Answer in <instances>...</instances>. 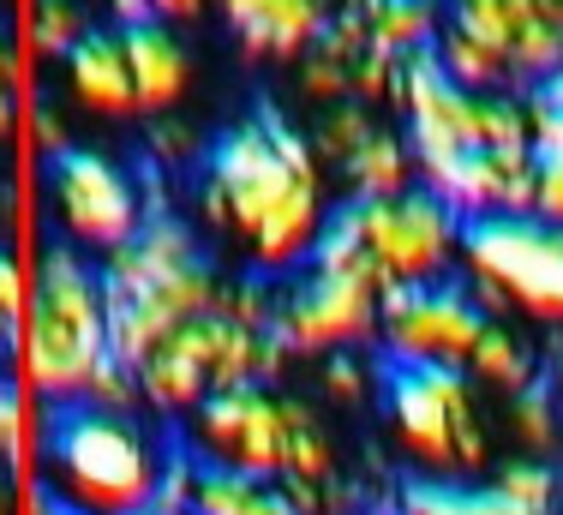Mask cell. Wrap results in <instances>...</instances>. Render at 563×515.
Listing matches in <instances>:
<instances>
[{
    "instance_id": "1",
    "label": "cell",
    "mask_w": 563,
    "mask_h": 515,
    "mask_svg": "<svg viewBox=\"0 0 563 515\" xmlns=\"http://www.w3.org/2000/svg\"><path fill=\"white\" fill-rule=\"evenodd\" d=\"M192 205L210 234L246 252L258 282L312 270L342 216L330 210V174L306 151V132L282 127L276 114H252L210 144Z\"/></svg>"
},
{
    "instance_id": "2",
    "label": "cell",
    "mask_w": 563,
    "mask_h": 515,
    "mask_svg": "<svg viewBox=\"0 0 563 515\" xmlns=\"http://www.w3.org/2000/svg\"><path fill=\"white\" fill-rule=\"evenodd\" d=\"M12 384L24 402L48 414L85 408L97 377L114 365L109 354V294L90 258L73 246H43L31 270V306L12 324Z\"/></svg>"
},
{
    "instance_id": "3",
    "label": "cell",
    "mask_w": 563,
    "mask_h": 515,
    "mask_svg": "<svg viewBox=\"0 0 563 515\" xmlns=\"http://www.w3.org/2000/svg\"><path fill=\"white\" fill-rule=\"evenodd\" d=\"M168 456L139 414L60 408L36 456V492L55 515H156Z\"/></svg>"
},
{
    "instance_id": "4",
    "label": "cell",
    "mask_w": 563,
    "mask_h": 515,
    "mask_svg": "<svg viewBox=\"0 0 563 515\" xmlns=\"http://www.w3.org/2000/svg\"><path fill=\"white\" fill-rule=\"evenodd\" d=\"M186 431L192 462L210 473H246L271 485H330L342 473L336 438L324 431L318 408L276 384H246L205 402Z\"/></svg>"
},
{
    "instance_id": "5",
    "label": "cell",
    "mask_w": 563,
    "mask_h": 515,
    "mask_svg": "<svg viewBox=\"0 0 563 515\" xmlns=\"http://www.w3.org/2000/svg\"><path fill=\"white\" fill-rule=\"evenodd\" d=\"M390 438L432 485H474L498 468V431L467 372H390Z\"/></svg>"
},
{
    "instance_id": "6",
    "label": "cell",
    "mask_w": 563,
    "mask_h": 515,
    "mask_svg": "<svg viewBox=\"0 0 563 515\" xmlns=\"http://www.w3.org/2000/svg\"><path fill=\"white\" fill-rule=\"evenodd\" d=\"M288 360L264 330H246L228 311H205L198 324H186L180 336H168L151 360L132 372L139 384V408L163 414V419H192L205 402L228 396L246 384H271L276 365Z\"/></svg>"
},
{
    "instance_id": "7",
    "label": "cell",
    "mask_w": 563,
    "mask_h": 515,
    "mask_svg": "<svg viewBox=\"0 0 563 515\" xmlns=\"http://www.w3.org/2000/svg\"><path fill=\"white\" fill-rule=\"evenodd\" d=\"M384 306H390V288L378 282V270L342 234H330L324 252L312 258V270H300L288 294H276L271 342L300 360L354 354V348L378 342Z\"/></svg>"
},
{
    "instance_id": "8",
    "label": "cell",
    "mask_w": 563,
    "mask_h": 515,
    "mask_svg": "<svg viewBox=\"0 0 563 515\" xmlns=\"http://www.w3.org/2000/svg\"><path fill=\"white\" fill-rule=\"evenodd\" d=\"M462 288L492 324H545L563 330V228L540 216L474 222L462 240Z\"/></svg>"
},
{
    "instance_id": "9",
    "label": "cell",
    "mask_w": 563,
    "mask_h": 515,
    "mask_svg": "<svg viewBox=\"0 0 563 515\" xmlns=\"http://www.w3.org/2000/svg\"><path fill=\"white\" fill-rule=\"evenodd\" d=\"M336 234L378 270V282L390 294H413V288L455 282L467 222L438 193L413 186V193H396V198H360V205H347L336 216Z\"/></svg>"
},
{
    "instance_id": "10",
    "label": "cell",
    "mask_w": 563,
    "mask_h": 515,
    "mask_svg": "<svg viewBox=\"0 0 563 515\" xmlns=\"http://www.w3.org/2000/svg\"><path fill=\"white\" fill-rule=\"evenodd\" d=\"M43 198L60 228V246H73L78 258L97 252V264L114 258L120 246H132L144 234V222H151L144 186L109 151H85V144H73L66 156H55L43 168Z\"/></svg>"
},
{
    "instance_id": "11",
    "label": "cell",
    "mask_w": 563,
    "mask_h": 515,
    "mask_svg": "<svg viewBox=\"0 0 563 515\" xmlns=\"http://www.w3.org/2000/svg\"><path fill=\"white\" fill-rule=\"evenodd\" d=\"M450 24L492 54L509 97L563 90V0H450Z\"/></svg>"
},
{
    "instance_id": "12",
    "label": "cell",
    "mask_w": 563,
    "mask_h": 515,
    "mask_svg": "<svg viewBox=\"0 0 563 515\" xmlns=\"http://www.w3.org/2000/svg\"><path fill=\"white\" fill-rule=\"evenodd\" d=\"M486 330H492L486 306L455 276L438 282V288L390 294V306L378 318V348L390 360V372H467Z\"/></svg>"
},
{
    "instance_id": "13",
    "label": "cell",
    "mask_w": 563,
    "mask_h": 515,
    "mask_svg": "<svg viewBox=\"0 0 563 515\" xmlns=\"http://www.w3.org/2000/svg\"><path fill=\"white\" fill-rule=\"evenodd\" d=\"M222 294H228V276L210 264V258L186 264L180 276L151 282V288L114 294V300H109V354H114V365L139 372V365L151 360L168 336H180L186 324H198L205 311H217Z\"/></svg>"
},
{
    "instance_id": "14",
    "label": "cell",
    "mask_w": 563,
    "mask_h": 515,
    "mask_svg": "<svg viewBox=\"0 0 563 515\" xmlns=\"http://www.w3.org/2000/svg\"><path fill=\"white\" fill-rule=\"evenodd\" d=\"M540 151H479L420 168V186L438 193L444 205L474 222H498V216H533V186H540Z\"/></svg>"
},
{
    "instance_id": "15",
    "label": "cell",
    "mask_w": 563,
    "mask_h": 515,
    "mask_svg": "<svg viewBox=\"0 0 563 515\" xmlns=\"http://www.w3.org/2000/svg\"><path fill=\"white\" fill-rule=\"evenodd\" d=\"M228 36L252 61H306L330 36V24L347 12V0H217Z\"/></svg>"
},
{
    "instance_id": "16",
    "label": "cell",
    "mask_w": 563,
    "mask_h": 515,
    "mask_svg": "<svg viewBox=\"0 0 563 515\" xmlns=\"http://www.w3.org/2000/svg\"><path fill=\"white\" fill-rule=\"evenodd\" d=\"M60 78H66V102H73L78 114H90V120H132L139 114L120 31H90L85 43L60 61Z\"/></svg>"
},
{
    "instance_id": "17",
    "label": "cell",
    "mask_w": 563,
    "mask_h": 515,
    "mask_svg": "<svg viewBox=\"0 0 563 515\" xmlns=\"http://www.w3.org/2000/svg\"><path fill=\"white\" fill-rule=\"evenodd\" d=\"M120 48H126L139 114H151V120L174 114L186 102V90H192V54H186V43L168 24H139V31H120Z\"/></svg>"
},
{
    "instance_id": "18",
    "label": "cell",
    "mask_w": 563,
    "mask_h": 515,
    "mask_svg": "<svg viewBox=\"0 0 563 515\" xmlns=\"http://www.w3.org/2000/svg\"><path fill=\"white\" fill-rule=\"evenodd\" d=\"M347 12H360V24H366V48L390 54V61L432 54L438 31L450 19L444 0H347Z\"/></svg>"
},
{
    "instance_id": "19",
    "label": "cell",
    "mask_w": 563,
    "mask_h": 515,
    "mask_svg": "<svg viewBox=\"0 0 563 515\" xmlns=\"http://www.w3.org/2000/svg\"><path fill=\"white\" fill-rule=\"evenodd\" d=\"M342 186L347 198H396V193H413L420 186V151H413V139L390 120H378V132H372L366 144L354 151V162L342 168Z\"/></svg>"
},
{
    "instance_id": "20",
    "label": "cell",
    "mask_w": 563,
    "mask_h": 515,
    "mask_svg": "<svg viewBox=\"0 0 563 515\" xmlns=\"http://www.w3.org/2000/svg\"><path fill=\"white\" fill-rule=\"evenodd\" d=\"M498 443L516 462H552L558 468V450H563V408L552 390H521V396H504L498 402V419H492Z\"/></svg>"
},
{
    "instance_id": "21",
    "label": "cell",
    "mask_w": 563,
    "mask_h": 515,
    "mask_svg": "<svg viewBox=\"0 0 563 515\" xmlns=\"http://www.w3.org/2000/svg\"><path fill=\"white\" fill-rule=\"evenodd\" d=\"M198 468V462H192ZM192 515H300L288 485L246 480V473H192Z\"/></svg>"
},
{
    "instance_id": "22",
    "label": "cell",
    "mask_w": 563,
    "mask_h": 515,
    "mask_svg": "<svg viewBox=\"0 0 563 515\" xmlns=\"http://www.w3.org/2000/svg\"><path fill=\"white\" fill-rule=\"evenodd\" d=\"M479 390H498V396H521V390L540 384V360H533V342L516 330V324H492L474 348V365H467Z\"/></svg>"
},
{
    "instance_id": "23",
    "label": "cell",
    "mask_w": 563,
    "mask_h": 515,
    "mask_svg": "<svg viewBox=\"0 0 563 515\" xmlns=\"http://www.w3.org/2000/svg\"><path fill=\"white\" fill-rule=\"evenodd\" d=\"M390 515H521L492 480L474 485H432V480H408L396 492Z\"/></svg>"
},
{
    "instance_id": "24",
    "label": "cell",
    "mask_w": 563,
    "mask_h": 515,
    "mask_svg": "<svg viewBox=\"0 0 563 515\" xmlns=\"http://www.w3.org/2000/svg\"><path fill=\"white\" fill-rule=\"evenodd\" d=\"M378 132V114L372 108H360V102H336V108H318V120H312V132H306V151H312L318 168H347L354 162V151Z\"/></svg>"
},
{
    "instance_id": "25",
    "label": "cell",
    "mask_w": 563,
    "mask_h": 515,
    "mask_svg": "<svg viewBox=\"0 0 563 515\" xmlns=\"http://www.w3.org/2000/svg\"><path fill=\"white\" fill-rule=\"evenodd\" d=\"M85 36H90V12L73 7V0H36V7H24V48L43 54V61H66Z\"/></svg>"
},
{
    "instance_id": "26",
    "label": "cell",
    "mask_w": 563,
    "mask_h": 515,
    "mask_svg": "<svg viewBox=\"0 0 563 515\" xmlns=\"http://www.w3.org/2000/svg\"><path fill=\"white\" fill-rule=\"evenodd\" d=\"M312 384H318V396H324L330 408H366V402L378 396L384 372H378V360H372L366 348H354V354H330V360H318Z\"/></svg>"
},
{
    "instance_id": "27",
    "label": "cell",
    "mask_w": 563,
    "mask_h": 515,
    "mask_svg": "<svg viewBox=\"0 0 563 515\" xmlns=\"http://www.w3.org/2000/svg\"><path fill=\"white\" fill-rule=\"evenodd\" d=\"M492 485H498L521 515H558V497H563V480H558L552 462H516V456H498Z\"/></svg>"
},
{
    "instance_id": "28",
    "label": "cell",
    "mask_w": 563,
    "mask_h": 515,
    "mask_svg": "<svg viewBox=\"0 0 563 515\" xmlns=\"http://www.w3.org/2000/svg\"><path fill=\"white\" fill-rule=\"evenodd\" d=\"M24 151V168H48L55 156L73 151V132H66V108H24L19 114V139H12Z\"/></svg>"
},
{
    "instance_id": "29",
    "label": "cell",
    "mask_w": 563,
    "mask_h": 515,
    "mask_svg": "<svg viewBox=\"0 0 563 515\" xmlns=\"http://www.w3.org/2000/svg\"><path fill=\"white\" fill-rule=\"evenodd\" d=\"M151 162H163V168H186V162H205V156H198V132L186 127L180 114L151 120Z\"/></svg>"
},
{
    "instance_id": "30",
    "label": "cell",
    "mask_w": 563,
    "mask_h": 515,
    "mask_svg": "<svg viewBox=\"0 0 563 515\" xmlns=\"http://www.w3.org/2000/svg\"><path fill=\"white\" fill-rule=\"evenodd\" d=\"M19 78H24L19 48H12V36L0 31V144H12V139H19V114H24Z\"/></svg>"
},
{
    "instance_id": "31",
    "label": "cell",
    "mask_w": 563,
    "mask_h": 515,
    "mask_svg": "<svg viewBox=\"0 0 563 515\" xmlns=\"http://www.w3.org/2000/svg\"><path fill=\"white\" fill-rule=\"evenodd\" d=\"M24 306H31V270H24V258L12 246H0V330L7 336L24 318Z\"/></svg>"
},
{
    "instance_id": "32",
    "label": "cell",
    "mask_w": 563,
    "mask_h": 515,
    "mask_svg": "<svg viewBox=\"0 0 563 515\" xmlns=\"http://www.w3.org/2000/svg\"><path fill=\"white\" fill-rule=\"evenodd\" d=\"M533 216L540 222L563 228V156H545L540 162V186H533Z\"/></svg>"
},
{
    "instance_id": "33",
    "label": "cell",
    "mask_w": 563,
    "mask_h": 515,
    "mask_svg": "<svg viewBox=\"0 0 563 515\" xmlns=\"http://www.w3.org/2000/svg\"><path fill=\"white\" fill-rule=\"evenodd\" d=\"M144 7H151V24L180 31V24H198L205 12H217V0H144Z\"/></svg>"
},
{
    "instance_id": "34",
    "label": "cell",
    "mask_w": 563,
    "mask_h": 515,
    "mask_svg": "<svg viewBox=\"0 0 563 515\" xmlns=\"http://www.w3.org/2000/svg\"><path fill=\"white\" fill-rule=\"evenodd\" d=\"M109 19L114 31H139V24H151V7L144 0H109Z\"/></svg>"
},
{
    "instance_id": "35",
    "label": "cell",
    "mask_w": 563,
    "mask_h": 515,
    "mask_svg": "<svg viewBox=\"0 0 563 515\" xmlns=\"http://www.w3.org/2000/svg\"><path fill=\"white\" fill-rule=\"evenodd\" d=\"M0 515H19V480L0 473Z\"/></svg>"
},
{
    "instance_id": "36",
    "label": "cell",
    "mask_w": 563,
    "mask_h": 515,
    "mask_svg": "<svg viewBox=\"0 0 563 515\" xmlns=\"http://www.w3.org/2000/svg\"><path fill=\"white\" fill-rule=\"evenodd\" d=\"M12 402H19V384H12V365H0V414H7Z\"/></svg>"
},
{
    "instance_id": "37",
    "label": "cell",
    "mask_w": 563,
    "mask_h": 515,
    "mask_svg": "<svg viewBox=\"0 0 563 515\" xmlns=\"http://www.w3.org/2000/svg\"><path fill=\"white\" fill-rule=\"evenodd\" d=\"M19 7H36V0H19ZM73 7H85V0H73Z\"/></svg>"
}]
</instances>
